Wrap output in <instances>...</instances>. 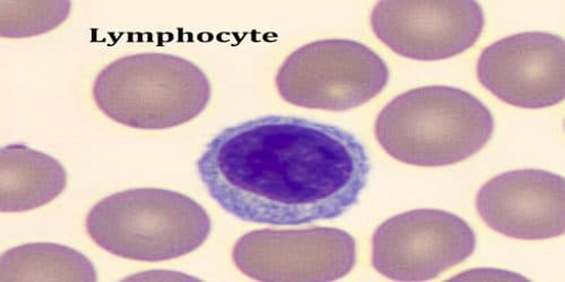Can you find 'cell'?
<instances>
[{
  "label": "cell",
  "mask_w": 565,
  "mask_h": 282,
  "mask_svg": "<svg viewBox=\"0 0 565 282\" xmlns=\"http://www.w3.org/2000/svg\"><path fill=\"white\" fill-rule=\"evenodd\" d=\"M232 259L258 281H334L355 267L356 242L351 234L333 227L259 229L235 243Z\"/></svg>",
  "instance_id": "7"
},
{
  "label": "cell",
  "mask_w": 565,
  "mask_h": 282,
  "mask_svg": "<svg viewBox=\"0 0 565 282\" xmlns=\"http://www.w3.org/2000/svg\"><path fill=\"white\" fill-rule=\"evenodd\" d=\"M494 132L492 112L472 94L451 86H424L391 101L374 124L376 140L393 159L413 166H449L481 152Z\"/></svg>",
  "instance_id": "2"
},
{
  "label": "cell",
  "mask_w": 565,
  "mask_h": 282,
  "mask_svg": "<svg viewBox=\"0 0 565 282\" xmlns=\"http://www.w3.org/2000/svg\"><path fill=\"white\" fill-rule=\"evenodd\" d=\"M196 167L226 213L275 226L342 217L359 203L371 172L367 152L353 133L285 116L224 129Z\"/></svg>",
  "instance_id": "1"
},
{
  "label": "cell",
  "mask_w": 565,
  "mask_h": 282,
  "mask_svg": "<svg viewBox=\"0 0 565 282\" xmlns=\"http://www.w3.org/2000/svg\"><path fill=\"white\" fill-rule=\"evenodd\" d=\"M373 33L395 54L413 61L454 58L479 41L486 15L478 2L388 0L374 7Z\"/></svg>",
  "instance_id": "8"
},
{
  "label": "cell",
  "mask_w": 565,
  "mask_h": 282,
  "mask_svg": "<svg viewBox=\"0 0 565 282\" xmlns=\"http://www.w3.org/2000/svg\"><path fill=\"white\" fill-rule=\"evenodd\" d=\"M2 213H24L51 204L67 185L60 161L25 145L13 144L0 152Z\"/></svg>",
  "instance_id": "11"
},
{
  "label": "cell",
  "mask_w": 565,
  "mask_h": 282,
  "mask_svg": "<svg viewBox=\"0 0 565 282\" xmlns=\"http://www.w3.org/2000/svg\"><path fill=\"white\" fill-rule=\"evenodd\" d=\"M480 83L502 102L522 109H545L565 99V42L546 32L503 37L481 54Z\"/></svg>",
  "instance_id": "9"
},
{
  "label": "cell",
  "mask_w": 565,
  "mask_h": 282,
  "mask_svg": "<svg viewBox=\"0 0 565 282\" xmlns=\"http://www.w3.org/2000/svg\"><path fill=\"white\" fill-rule=\"evenodd\" d=\"M2 36L22 39L51 32L62 25L71 13L65 0H3Z\"/></svg>",
  "instance_id": "13"
},
{
  "label": "cell",
  "mask_w": 565,
  "mask_h": 282,
  "mask_svg": "<svg viewBox=\"0 0 565 282\" xmlns=\"http://www.w3.org/2000/svg\"><path fill=\"white\" fill-rule=\"evenodd\" d=\"M477 235L459 216L438 209L396 215L373 234L372 265L396 281H427L472 257Z\"/></svg>",
  "instance_id": "6"
},
{
  "label": "cell",
  "mask_w": 565,
  "mask_h": 282,
  "mask_svg": "<svg viewBox=\"0 0 565 282\" xmlns=\"http://www.w3.org/2000/svg\"><path fill=\"white\" fill-rule=\"evenodd\" d=\"M477 209L490 228L507 238H559L565 231V180L543 170L499 174L481 187Z\"/></svg>",
  "instance_id": "10"
},
{
  "label": "cell",
  "mask_w": 565,
  "mask_h": 282,
  "mask_svg": "<svg viewBox=\"0 0 565 282\" xmlns=\"http://www.w3.org/2000/svg\"><path fill=\"white\" fill-rule=\"evenodd\" d=\"M391 73L365 44L348 39L320 40L292 53L279 67L276 86L296 107L344 112L379 97Z\"/></svg>",
  "instance_id": "5"
},
{
  "label": "cell",
  "mask_w": 565,
  "mask_h": 282,
  "mask_svg": "<svg viewBox=\"0 0 565 282\" xmlns=\"http://www.w3.org/2000/svg\"><path fill=\"white\" fill-rule=\"evenodd\" d=\"M96 282L98 273L79 251L56 243H29L8 250L0 260V282Z\"/></svg>",
  "instance_id": "12"
},
{
  "label": "cell",
  "mask_w": 565,
  "mask_h": 282,
  "mask_svg": "<svg viewBox=\"0 0 565 282\" xmlns=\"http://www.w3.org/2000/svg\"><path fill=\"white\" fill-rule=\"evenodd\" d=\"M90 240L132 261L162 262L193 253L209 239L212 220L185 195L139 187L106 197L88 212Z\"/></svg>",
  "instance_id": "3"
},
{
  "label": "cell",
  "mask_w": 565,
  "mask_h": 282,
  "mask_svg": "<svg viewBox=\"0 0 565 282\" xmlns=\"http://www.w3.org/2000/svg\"><path fill=\"white\" fill-rule=\"evenodd\" d=\"M212 85L191 61L143 53L106 66L93 99L113 121L139 130H163L193 121L210 105Z\"/></svg>",
  "instance_id": "4"
}]
</instances>
